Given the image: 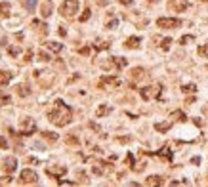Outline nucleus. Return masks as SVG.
<instances>
[{
	"label": "nucleus",
	"mask_w": 208,
	"mask_h": 187,
	"mask_svg": "<svg viewBox=\"0 0 208 187\" xmlns=\"http://www.w3.org/2000/svg\"><path fill=\"white\" fill-rule=\"evenodd\" d=\"M48 118H50V122H54L55 126H67L71 122V118H73V113H71V109L63 103V99H57L55 107L48 113Z\"/></svg>",
	"instance_id": "f257e3e1"
},
{
	"label": "nucleus",
	"mask_w": 208,
	"mask_h": 187,
	"mask_svg": "<svg viewBox=\"0 0 208 187\" xmlns=\"http://www.w3.org/2000/svg\"><path fill=\"white\" fill-rule=\"evenodd\" d=\"M76 12H78V0H65V2L59 6V13L67 19L75 17Z\"/></svg>",
	"instance_id": "f03ea898"
},
{
	"label": "nucleus",
	"mask_w": 208,
	"mask_h": 187,
	"mask_svg": "<svg viewBox=\"0 0 208 187\" xmlns=\"http://www.w3.org/2000/svg\"><path fill=\"white\" fill-rule=\"evenodd\" d=\"M34 132H37V124H34V120L25 117L23 120H21V124H19V134L21 136H33Z\"/></svg>",
	"instance_id": "7ed1b4c3"
},
{
	"label": "nucleus",
	"mask_w": 208,
	"mask_h": 187,
	"mask_svg": "<svg viewBox=\"0 0 208 187\" xmlns=\"http://www.w3.org/2000/svg\"><path fill=\"white\" fill-rule=\"evenodd\" d=\"M182 25V19L178 17H159L157 19V27L160 29H178Z\"/></svg>",
	"instance_id": "20e7f679"
},
{
	"label": "nucleus",
	"mask_w": 208,
	"mask_h": 187,
	"mask_svg": "<svg viewBox=\"0 0 208 187\" xmlns=\"http://www.w3.org/2000/svg\"><path fill=\"white\" fill-rule=\"evenodd\" d=\"M2 170L8 172V174L16 172L17 170V159H16V157H6V159L2 161Z\"/></svg>",
	"instance_id": "39448f33"
},
{
	"label": "nucleus",
	"mask_w": 208,
	"mask_h": 187,
	"mask_svg": "<svg viewBox=\"0 0 208 187\" xmlns=\"http://www.w3.org/2000/svg\"><path fill=\"white\" fill-rule=\"evenodd\" d=\"M19 179H21V183H37L38 182V176L34 174L33 170H21Z\"/></svg>",
	"instance_id": "423d86ee"
},
{
	"label": "nucleus",
	"mask_w": 208,
	"mask_h": 187,
	"mask_svg": "<svg viewBox=\"0 0 208 187\" xmlns=\"http://www.w3.org/2000/svg\"><path fill=\"white\" fill-rule=\"evenodd\" d=\"M52 12H54V4H52V0H44V2L40 4V16L46 19V17L52 16Z\"/></svg>",
	"instance_id": "0eeeda50"
},
{
	"label": "nucleus",
	"mask_w": 208,
	"mask_h": 187,
	"mask_svg": "<svg viewBox=\"0 0 208 187\" xmlns=\"http://www.w3.org/2000/svg\"><path fill=\"white\" fill-rule=\"evenodd\" d=\"M46 174H48V176H54V178H59V176H63V174H67V168H65V166H52V168L46 170Z\"/></svg>",
	"instance_id": "6e6552de"
},
{
	"label": "nucleus",
	"mask_w": 208,
	"mask_h": 187,
	"mask_svg": "<svg viewBox=\"0 0 208 187\" xmlns=\"http://www.w3.org/2000/svg\"><path fill=\"white\" fill-rule=\"evenodd\" d=\"M139 44H141V38L139 37H130V38H126V42H124V46L130 48V50H138Z\"/></svg>",
	"instance_id": "1a4fd4ad"
},
{
	"label": "nucleus",
	"mask_w": 208,
	"mask_h": 187,
	"mask_svg": "<svg viewBox=\"0 0 208 187\" xmlns=\"http://www.w3.org/2000/svg\"><path fill=\"white\" fill-rule=\"evenodd\" d=\"M172 6H174L176 12H185L189 8V2L187 0H172Z\"/></svg>",
	"instance_id": "9d476101"
},
{
	"label": "nucleus",
	"mask_w": 208,
	"mask_h": 187,
	"mask_svg": "<svg viewBox=\"0 0 208 187\" xmlns=\"http://www.w3.org/2000/svg\"><path fill=\"white\" fill-rule=\"evenodd\" d=\"M16 92H17L19 97H29V96H31V88H29L27 84H19L16 88Z\"/></svg>",
	"instance_id": "9b49d317"
},
{
	"label": "nucleus",
	"mask_w": 208,
	"mask_h": 187,
	"mask_svg": "<svg viewBox=\"0 0 208 187\" xmlns=\"http://www.w3.org/2000/svg\"><path fill=\"white\" fill-rule=\"evenodd\" d=\"M44 46L50 50V52H61V50H63L61 42H52V40H50V42H44Z\"/></svg>",
	"instance_id": "f8f14e48"
},
{
	"label": "nucleus",
	"mask_w": 208,
	"mask_h": 187,
	"mask_svg": "<svg viewBox=\"0 0 208 187\" xmlns=\"http://www.w3.org/2000/svg\"><path fill=\"white\" fill-rule=\"evenodd\" d=\"M170 126H172V122H157V124H155V130L160 132V134H164V132L170 130Z\"/></svg>",
	"instance_id": "ddd939ff"
},
{
	"label": "nucleus",
	"mask_w": 208,
	"mask_h": 187,
	"mask_svg": "<svg viewBox=\"0 0 208 187\" xmlns=\"http://www.w3.org/2000/svg\"><path fill=\"white\" fill-rule=\"evenodd\" d=\"M12 80V73L10 71H0V86H6Z\"/></svg>",
	"instance_id": "4468645a"
},
{
	"label": "nucleus",
	"mask_w": 208,
	"mask_h": 187,
	"mask_svg": "<svg viewBox=\"0 0 208 187\" xmlns=\"http://www.w3.org/2000/svg\"><path fill=\"white\" fill-rule=\"evenodd\" d=\"M109 113H111V107L109 105H99L97 111H96V117L101 118V117H105V115H109Z\"/></svg>",
	"instance_id": "2eb2a0df"
},
{
	"label": "nucleus",
	"mask_w": 208,
	"mask_h": 187,
	"mask_svg": "<svg viewBox=\"0 0 208 187\" xmlns=\"http://www.w3.org/2000/svg\"><path fill=\"white\" fill-rule=\"evenodd\" d=\"M10 12H12V6H10V2H0V16L8 17V16H10Z\"/></svg>",
	"instance_id": "dca6fc26"
},
{
	"label": "nucleus",
	"mask_w": 208,
	"mask_h": 187,
	"mask_svg": "<svg viewBox=\"0 0 208 187\" xmlns=\"http://www.w3.org/2000/svg\"><path fill=\"white\" fill-rule=\"evenodd\" d=\"M145 183H147V185H162L164 182H162V178H160V176H149Z\"/></svg>",
	"instance_id": "f3484780"
},
{
	"label": "nucleus",
	"mask_w": 208,
	"mask_h": 187,
	"mask_svg": "<svg viewBox=\"0 0 208 187\" xmlns=\"http://www.w3.org/2000/svg\"><path fill=\"white\" fill-rule=\"evenodd\" d=\"M153 90H155V86H145V88H141V90H139V94H141V97L147 101V99L151 97V92H153Z\"/></svg>",
	"instance_id": "a211bd4d"
},
{
	"label": "nucleus",
	"mask_w": 208,
	"mask_h": 187,
	"mask_svg": "<svg viewBox=\"0 0 208 187\" xmlns=\"http://www.w3.org/2000/svg\"><path fill=\"white\" fill-rule=\"evenodd\" d=\"M105 168H109V164H107V162H97V166H94V174L101 176L103 172H105Z\"/></svg>",
	"instance_id": "6ab92c4d"
},
{
	"label": "nucleus",
	"mask_w": 208,
	"mask_h": 187,
	"mask_svg": "<svg viewBox=\"0 0 208 187\" xmlns=\"http://www.w3.org/2000/svg\"><path fill=\"white\" fill-rule=\"evenodd\" d=\"M42 138L48 139V141H57V139H59V136H57L55 132H42Z\"/></svg>",
	"instance_id": "aec40b11"
},
{
	"label": "nucleus",
	"mask_w": 208,
	"mask_h": 187,
	"mask_svg": "<svg viewBox=\"0 0 208 187\" xmlns=\"http://www.w3.org/2000/svg\"><path fill=\"white\" fill-rule=\"evenodd\" d=\"M113 63H115L118 69H124V67L128 65V61L124 59V57H113Z\"/></svg>",
	"instance_id": "412c9836"
},
{
	"label": "nucleus",
	"mask_w": 208,
	"mask_h": 187,
	"mask_svg": "<svg viewBox=\"0 0 208 187\" xmlns=\"http://www.w3.org/2000/svg\"><path fill=\"white\" fill-rule=\"evenodd\" d=\"M21 4L25 6V10L33 12V10H34V6H37V0H21Z\"/></svg>",
	"instance_id": "4be33fe9"
},
{
	"label": "nucleus",
	"mask_w": 208,
	"mask_h": 187,
	"mask_svg": "<svg viewBox=\"0 0 208 187\" xmlns=\"http://www.w3.org/2000/svg\"><path fill=\"white\" fill-rule=\"evenodd\" d=\"M182 92L183 94H195L197 92V86L195 84H183L182 86Z\"/></svg>",
	"instance_id": "5701e85b"
},
{
	"label": "nucleus",
	"mask_w": 208,
	"mask_h": 187,
	"mask_svg": "<svg viewBox=\"0 0 208 187\" xmlns=\"http://www.w3.org/2000/svg\"><path fill=\"white\" fill-rule=\"evenodd\" d=\"M157 155H159V157H164V159H168V161H172V151H170L168 147H162Z\"/></svg>",
	"instance_id": "b1692460"
},
{
	"label": "nucleus",
	"mask_w": 208,
	"mask_h": 187,
	"mask_svg": "<svg viewBox=\"0 0 208 187\" xmlns=\"http://www.w3.org/2000/svg\"><path fill=\"white\" fill-rule=\"evenodd\" d=\"M170 117H172V118H176V120H182V122H183L185 118H187V117L183 115V111H174V113L170 115Z\"/></svg>",
	"instance_id": "393cba45"
},
{
	"label": "nucleus",
	"mask_w": 208,
	"mask_h": 187,
	"mask_svg": "<svg viewBox=\"0 0 208 187\" xmlns=\"http://www.w3.org/2000/svg\"><path fill=\"white\" fill-rule=\"evenodd\" d=\"M172 42H174L172 38H164V40L160 42V48L164 50V52H168V50H170V46H172Z\"/></svg>",
	"instance_id": "a878e982"
},
{
	"label": "nucleus",
	"mask_w": 208,
	"mask_h": 187,
	"mask_svg": "<svg viewBox=\"0 0 208 187\" xmlns=\"http://www.w3.org/2000/svg\"><path fill=\"white\" fill-rule=\"evenodd\" d=\"M65 141L69 143V145H78V143H80L76 136H67V138H65Z\"/></svg>",
	"instance_id": "bb28decb"
},
{
	"label": "nucleus",
	"mask_w": 208,
	"mask_h": 187,
	"mask_svg": "<svg viewBox=\"0 0 208 187\" xmlns=\"http://www.w3.org/2000/svg\"><path fill=\"white\" fill-rule=\"evenodd\" d=\"M132 76H134V78H141V76H143V69H141V67H136V69L132 71Z\"/></svg>",
	"instance_id": "cd10ccee"
},
{
	"label": "nucleus",
	"mask_w": 208,
	"mask_h": 187,
	"mask_svg": "<svg viewBox=\"0 0 208 187\" xmlns=\"http://www.w3.org/2000/svg\"><path fill=\"white\" fill-rule=\"evenodd\" d=\"M199 54L208 59V44H204V46H199Z\"/></svg>",
	"instance_id": "c85d7f7f"
},
{
	"label": "nucleus",
	"mask_w": 208,
	"mask_h": 187,
	"mask_svg": "<svg viewBox=\"0 0 208 187\" xmlns=\"http://www.w3.org/2000/svg\"><path fill=\"white\" fill-rule=\"evenodd\" d=\"M12 176H2V178H0V185H8V183H12Z\"/></svg>",
	"instance_id": "c756f323"
},
{
	"label": "nucleus",
	"mask_w": 208,
	"mask_h": 187,
	"mask_svg": "<svg viewBox=\"0 0 208 187\" xmlns=\"http://www.w3.org/2000/svg\"><path fill=\"white\" fill-rule=\"evenodd\" d=\"M38 59H40V61H50V59H52V55L46 54V52H40V54H38Z\"/></svg>",
	"instance_id": "7c9ffc66"
},
{
	"label": "nucleus",
	"mask_w": 208,
	"mask_h": 187,
	"mask_svg": "<svg viewBox=\"0 0 208 187\" xmlns=\"http://www.w3.org/2000/svg\"><path fill=\"white\" fill-rule=\"evenodd\" d=\"M8 52H10V55H12V57H17V55H19V48L10 46V48H8Z\"/></svg>",
	"instance_id": "2f4dec72"
},
{
	"label": "nucleus",
	"mask_w": 208,
	"mask_h": 187,
	"mask_svg": "<svg viewBox=\"0 0 208 187\" xmlns=\"http://www.w3.org/2000/svg\"><path fill=\"white\" fill-rule=\"evenodd\" d=\"M191 40H193L191 34H185V37H182V38H180V44H189Z\"/></svg>",
	"instance_id": "473e14b6"
},
{
	"label": "nucleus",
	"mask_w": 208,
	"mask_h": 187,
	"mask_svg": "<svg viewBox=\"0 0 208 187\" xmlns=\"http://www.w3.org/2000/svg\"><path fill=\"white\" fill-rule=\"evenodd\" d=\"M90 16H92V12H90V10H84V13L80 16V21H88V19H90Z\"/></svg>",
	"instance_id": "72a5a7b5"
},
{
	"label": "nucleus",
	"mask_w": 208,
	"mask_h": 187,
	"mask_svg": "<svg viewBox=\"0 0 208 187\" xmlns=\"http://www.w3.org/2000/svg\"><path fill=\"white\" fill-rule=\"evenodd\" d=\"M109 46H111V44H109V42H103V44H96L94 48H96V50H97V52H99V50H107V48H109Z\"/></svg>",
	"instance_id": "f704fd0d"
},
{
	"label": "nucleus",
	"mask_w": 208,
	"mask_h": 187,
	"mask_svg": "<svg viewBox=\"0 0 208 187\" xmlns=\"http://www.w3.org/2000/svg\"><path fill=\"white\" fill-rule=\"evenodd\" d=\"M0 149H8V139L0 136Z\"/></svg>",
	"instance_id": "c9c22d12"
},
{
	"label": "nucleus",
	"mask_w": 208,
	"mask_h": 187,
	"mask_svg": "<svg viewBox=\"0 0 208 187\" xmlns=\"http://www.w3.org/2000/svg\"><path fill=\"white\" fill-rule=\"evenodd\" d=\"M117 25H118V21H117V19H111V21H107V29H115Z\"/></svg>",
	"instance_id": "e433bc0d"
},
{
	"label": "nucleus",
	"mask_w": 208,
	"mask_h": 187,
	"mask_svg": "<svg viewBox=\"0 0 208 187\" xmlns=\"http://www.w3.org/2000/svg\"><path fill=\"white\" fill-rule=\"evenodd\" d=\"M31 59H33V50H27L25 52V63H29Z\"/></svg>",
	"instance_id": "4c0bfd02"
},
{
	"label": "nucleus",
	"mask_w": 208,
	"mask_h": 187,
	"mask_svg": "<svg viewBox=\"0 0 208 187\" xmlns=\"http://www.w3.org/2000/svg\"><path fill=\"white\" fill-rule=\"evenodd\" d=\"M57 185H76L75 182H67V179H57Z\"/></svg>",
	"instance_id": "58836bf2"
},
{
	"label": "nucleus",
	"mask_w": 208,
	"mask_h": 187,
	"mask_svg": "<svg viewBox=\"0 0 208 187\" xmlns=\"http://www.w3.org/2000/svg\"><path fill=\"white\" fill-rule=\"evenodd\" d=\"M0 101H4V103H10V96H6V94L0 92Z\"/></svg>",
	"instance_id": "ea45409f"
},
{
	"label": "nucleus",
	"mask_w": 208,
	"mask_h": 187,
	"mask_svg": "<svg viewBox=\"0 0 208 187\" xmlns=\"http://www.w3.org/2000/svg\"><path fill=\"white\" fill-rule=\"evenodd\" d=\"M78 52H80V55H88L90 54V48H80Z\"/></svg>",
	"instance_id": "a19ab883"
},
{
	"label": "nucleus",
	"mask_w": 208,
	"mask_h": 187,
	"mask_svg": "<svg viewBox=\"0 0 208 187\" xmlns=\"http://www.w3.org/2000/svg\"><path fill=\"white\" fill-rule=\"evenodd\" d=\"M120 4H124V6H132L134 4V0H118Z\"/></svg>",
	"instance_id": "79ce46f5"
},
{
	"label": "nucleus",
	"mask_w": 208,
	"mask_h": 187,
	"mask_svg": "<svg viewBox=\"0 0 208 187\" xmlns=\"http://www.w3.org/2000/svg\"><path fill=\"white\" fill-rule=\"evenodd\" d=\"M126 162H128V164H134V157H132L130 153H128V157H126Z\"/></svg>",
	"instance_id": "37998d69"
},
{
	"label": "nucleus",
	"mask_w": 208,
	"mask_h": 187,
	"mask_svg": "<svg viewBox=\"0 0 208 187\" xmlns=\"http://www.w3.org/2000/svg\"><path fill=\"white\" fill-rule=\"evenodd\" d=\"M97 2L101 4V6H105V4H107V0H97Z\"/></svg>",
	"instance_id": "c03bdc74"
},
{
	"label": "nucleus",
	"mask_w": 208,
	"mask_h": 187,
	"mask_svg": "<svg viewBox=\"0 0 208 187\" xmlns=\"http://www.w3.org/2000/svg\"><path fill=\"white\" fill-rule=\"evenodd\" d=\"M199 2H208V0H199Z\"/></svg>",
	"instance_id": "a18cd8bd"
},
{
	"label": "nucleus",
	"mask_w": 208,
	"mask_h": 187,
	"mask_svg": "<svg viewBox=\"0 0 208 187\" xmlns=\"http://www.w3.org/2000/svg\"><path fill=\"white\" fill-rule=\"evenodd\" d=\"M149 2H157V0H149Z\"/></svg>",
	"instance_id": "49530a36"
}]
</instances>
